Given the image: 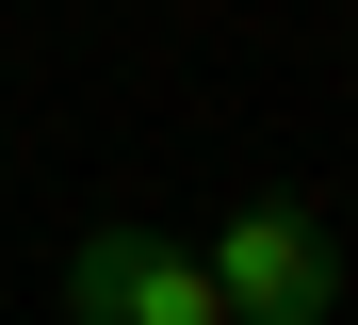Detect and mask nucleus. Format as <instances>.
I'll return each instance as SVG.
<instances>
[{
  "label": "nucleus",
  "mask_w": 358,
  "mask_h": 325,
  "mask_svg": "<svg viewBox=\"0 0 358 325\" xmlns=\"http://www.w3.org/2000/svg\"><path fill=\"white\" fill-rule=\"evenodd\" d=\"M196 277H212L228 325H326V309H342V228L310 212V195H261V212H228V228H212Z\"/></svg>",
  "instance_id": "nucleus-1"
},
{
  "label": "nucleus",
  "mask_w": 358,
  "mask_h": 325,
  "mask_svg": "<svg viewBox=\"0 0 358 325\" xmlns=\"http://www.w3.org/2000/svg\"><path fill=\"white\" fill-rule=\"evenodd\" d=\"M66 309L82 325H228L212 277H196V244H163V228H82L66 244Z\"/></svg>",
  "instance_id": "nucleus-2"
}]
</instances>
